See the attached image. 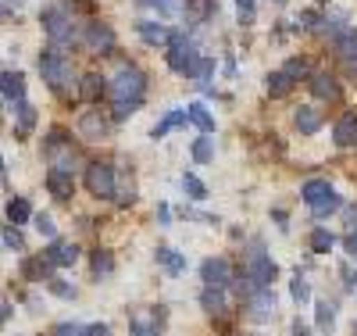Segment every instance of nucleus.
<instances>
[{
	"label": "nucleus",
	"mask_w": 357,
	"mask_h": 336,
	"mask_svg": "<svg viewBox=\"0 0 357 336\" xmlns=\"http://www.w3.org/2000/svg\"><path fill=\"white\" fill-rule=\"evenodd\" d=\"M183 122H190V118H186V111H168V115L158 122V126H154V133H151V136H154V140H161L165 133H172V129L183 126Z\"/></svg>",
	"instance_id": "29"
},
{
	"label": "nucleus",
	"mask_w": 357,
	"mask_h": 336,
	"mask_svg": "<svg viewBox=\"0 0 357 336\" xmlns=\"http://www.w3.org/2000/svg\"><path fill=\"white\" fill-rule=\"evenodd\" d=\"M86 47L93 50V54H111L114 50V33L104 25V22H93L86 29Z\"/></svg>",
	"instance_id": "10"
},
{
	"label": "nucleus",
	"mask_w": 357,
	"mask_h": 336,
	"mask_svg": "<svg viewBox=\"0 0 357 336\" xmlns=\"http://www.w3.org/2000/svg\"><path fill=\"white\" fill-rule=\"evenodd\" d=\"M111 268H114L111 251H97V254H93V276H97V279H100V276H111Z\"/></svg>",
	"instance_id": "35"
},
{
	"label": "nucleus",
	"mask_w": 357,
	"mask_h": 336,
	"mask_svg": "<svg viewBox=\"0 0 357 336\" xmlns=\"http://www.w3.org/2000/svg\"><path fill=\"white\" fill-rule=\"evenodd\" d=\"M343 247H347V254H350V258H357V229H354V233H347Z\"/></svg>",
	"instance_id": "44"
},
{
	"label": "nucleus",
	"mask_w": 357,
	"mask_h": 336,
	"mask_svg": "<svg viewBox=\"0 0 357 336\" xmlns=\"http://www.w3.org/2000/svg\"><path fill=\"white\" fill-rule=\"evenodd\" d=\"M40 75L47 79V86L54 89V94L68 97L72 86H75V75H72V61L61 47H50L47 54H40Z\"/></svg>",
	"instance_id": "1"
},
{
	"label": "nucleus",
	"mask_w": 357,
	"mask_h": 336,
	"mask_svg": "<svg viewBox=\"0 0 357 336\" xmlns=\"http://www.w3.org/2000/svg\"><path fill=\"white\" fill-rule=\"evenodd\" d=\"M333 25H325V33H329V43L333 50L347 61V65H357V29L347 25L343 18H329Z\"/></svg>",
	"instance_id": "5"
},
{
	"label": "nucleus",
	"mask_w": 357,
	"mask_h": 336,
	"mask_svg": "<svg viewBox=\"0 0 357 336\" xmlns=\"http://www.w3.org/2000/svg\"><path fill=\"white\" fill-rule=\"evenodd\" d=\"M143 94H146V75H143L139 68H132V65L118 68V75L111 79V97H114L118 104H126V101L139 104Z\"/></svg>",
	"instance_id": "4"
},
{
	"label": "nucleus",
	"mask_w": 357,
	"mask_h": 336,
	"mask_svg": "<svg viewBox=\"0 0 357 336\" xmlns=\"http://www.w3.org/2000/svg\"><path fill=\"white\" fill-rule=\"evenodd\" d=\"M132 336H161L158 322H143V319H132Z\"/></svg>",
	"instance_id": "38"
},
{
	"label": "nucleus",
	"mask_w": 357,
	"mask_h": 336,
	"mask_svg": "<svg viewBox=\"0 0 357 336\" xmlns=\"http://www.w3.org/2000/svg\"><path fill=\"white\" fill-rule=\"evenodd\" d=\"M354 336H357V322H354Z\"/></svg>",
	"instance_id": "52"
},
{
	"label": "nucleus",
	"mask_w": 357,
	"mask_h": 336,
	"mask_svg": "<svg viewBox=\"0 0 357 336\" xmlns=\"http://www.w3.org/2000/svg\"><path fill=\"white\" fill-rule=\"evenodd\" d=\"M33 222H36L40 236H50V240H54V233H57V229H54V219H50V215H36Z\"/></svg>",
	"instance_id": "40"
},
{
	"label": "nucleus",
	"mask_w": 357,
	"mask_h": 336,
	"mask_svg": "<svg viewBox=\"0 0 357 336\" xmlns=\"http://www.w3.org/2000/svg\"><path fill=\"white\" fill-rule=\"evenodd\" d=\"M197 61H200V54H197V47L190 43V36H186V33H172V43H168V68L186 75Z\"/></svg>",
	"instance_id": "6"
},
{
	"label": "nucleus",
	"mask_w": 357,
	"mask_h": 336,
	"mask_svg": "<svg viewBox=\"0 0 357 336\" xmlns=\"http://www.w3.org/2000/svg\"><path fill=\"white\" fill-rule=\"evenodd\" d=\"M211 158H215L211 136H197V143H193V161H197V165H211Z\"/></svg>",
	"instance_id": "31"
},
{
	"label": "nucleus",
	"mask_w": 357,
	"mask_h": 336,
	"mask_svg": "<svg viewBox=\"0 0 357 336\" xmlns=\"http://www.w3.org/2000/svg\"><path fill=\"white\" fill-rule=\"evenodd\" d=\"M0 240H4V251H15V254H22V251H25V240H22L18 226H4V233H0Z\"/></svg>",
	"instance_id": "32"
},
{
	"label": "nucleus",
	"mask_w": 357,
	"mask_h": 336,
	"mask_svg": "<svg viewBox=\"0 0 357 336\" xmlns=\"http://www.w3.org/2000/svg\"><path fill=\"white\" fill-rule=\"evenodd\" d=\"M289 293H293V300H296V304H307V300H311V286H307V279L301 276V272H296V279H293Z\"/></svg>",
	"instance_id": "36"
},
{
	"label": "nucleus",
	"mask_w": 357,
	"mask_h": 336,
	"mask_svg": "<svg viewBox=\"0 0 357 336\" xmlns=\"http://www.w3.org/2000/svg\"><path fill=\"white\" fill-rule=\"evenodd\" d=\"M293 336H307V329H304V322H301V319L293 322Z\"/></svg>",
	"instance_id": "51"
},
{
	"label": "nucleus",
	"mask_w": 357,
	"mask_h": 336,
	"mask_svg": "<svg viewBox=\"0 0 357 336\" xmlns=\"http://www.w3.org/2000/svg\"><path fill=\"white\" fill-rule=\"evenodd\" d=\"M318 4H325V0H318Z\"/></svg>",
	"instance_id": "55"
},
{
	"label": "nucleus",
	"mask_w": 357,
	"mask_h": 336,
	"mask_svg": "<svg viewBox=\"0 0 357 336\" xmlns=\"http://www.w3.org/2000/svg\"><path fill=\"white\" fill-rule=\"evenodd\" d=\"M272 219H275V226H279V229H282V233H286V229H289V222H286V211H275V215H272Z\"/></svg>",
	"instance_id": "48"
},
{
	"label": "nucleus",
	"mask_w": 357,
	"mask_h": 336,
	"mask_svg": "<svg viewBox=\"0 0 357 336\" xmlns=\"http://www.w3.org/2000/svg\"><path fill=\"white\" fill-rule=\"evenodd\" d=\"M314 322H318L321 333H329V329L336 326V308H333L329 300H318V304H314Z\"/></svg>",
	"instance_id": "30"
},
{
	"label": "nucleus",
	"mask_w": 357,
	"mask_h": 336,
	"mask_svg": "<svg viewBox=\"0 0 357 336\" xmlns=\"http://www.w3.org/2000/svg\"><path fill=\"white\" fill-rule=\"evenodd\" d=\"M282 72H286V75H289L293 82H296V79H311V75H314V72L307 68V61H304V57H289Z\"/></svg>",
	"instance_id": "33"
},
{
	"label": "nucleus",
	"mask_w": 357,
	"mask_h": 336,
	"mask_svg": "<svg viewBox=\"0 0 357 336\" xmlns=\"http://www.w3.org/2000/svg\"><path fill=\"white\" fill-rule=\"evenodd\" d=\"M357 229V211H350V215H347V233H354Z\"/></svg>",
	"instance_id": "50"
},
{
	"label": "nucleus",
	"mask_w": 357,
	"mask_h": 336,
	"mask_svg": "<svg viewBox=\"0 0 357 336\" xmlns=\"http://www.w3.org/2000/svg\"><path fill=\"white\" fill-rule=\"evenodd\" d=\"M200 279H204V286H222L225 290L232 283V265L225 258H207L200 265Z\"/></svg>",
	"instance_id": "9"
},
{
	"label": "nucleus",
	"mask_w": 357,
	"mask_h": 336,
	"mask_svg": "<svg viewBox=\"0 0 357 336\" xmlns=\"http://www.w3.org/2000/svg\"><path fill=\"white\" fill-rule=\"evenodd\" d=\"M354 290H357V276H354Z\"/></svg>",
	"instance_id": "53"
},
{
	"label": "nucleus",
	"mask_w": 357,
	"mask_h": 336,
	"mask_svg": "<svg viewBox=\"0 0 357 336\" xmlns=\"http://www.w3.org/2000/svg\"><path fill=\"white\" fill-rule=\"evenodd\" d=\"M272 315H275V290L272 286H264V290L247 297V319L250 322H268Z\"/></svg>",
	"instance_id": "8"
},
{
	"label": "nucleus",
	"mask_w": 357,
	"mask_h": 336,
	"mask_svg": "<svg viewBox=\"0 0 357 336\" xmlns=\"http://www.w3.org/2000/svg\"><path fill=\"white\" fill-rule=\"evenodd\" d=\"M296 22H301L304 29H314L321 18H318V11H301V18H296Z\"/></svg>",
	"instance_id": "43"
},
{
	"label": "nucleus",
	"mask_w": 357,
	"mask_h": 336,
	"mask_svg": "<svg viewBox=\"0 0 357 336\" xmlns=\"http://www.w3.org/2000/svg\"><path fill=\"white\" fill-rule=\"evenodd\" d=\"M236 15H240V25H254V0H236Z\"/></svg>",
	"instance_id": "37"
},
{
	"label": "nucleus",
	"mask_w": 357,
	"mask_h": 336,
	"mask_svg": "<svg viewBox=\"0 0 357 336\" xmlns=\"http://www.w3.org/2000/svg\"><path fill=\"white\" fill-rule=\"evenodd\" d=\"M86 336H111V329L104 322H97V326H86Z\"/></svg>",
	"instance_id": "45"
},
{
	"label": "nucleus",
	"mask_w": 357,
	"mask_h": 336,
	"mask_svg": "<svg viewBox=\"0 0 357 336\" xmlns=\"http://www.w3.org/2000/svg\"><path fill=\"white\" fill-rule=\"evenodd\" d=\"M168 219H172V211H168V204H161V207H158V222H161V226H172Z\"/></svg>",
	"instance_id": "46"
},
{
	"label": "nucleus",
	"mask_w": 357,
	"mask_h": 336,
	"mask_svg": "<svg viewBox=\"0 0 357 336\" xmlns=\"http://www.w3.org/2000/svg\"><path fill=\"white\" fill-rule=\"evenodd\" d=\"M289 89H293V79H289L282 68L268 75V94H272L275 101H279V97H289Z\"/></svg>",
	"instance_id": "28"
},
{
	"label": "nucleus",
	"mask_w": 357,
	"mask_h": 336,
	"mask_svg": "<svg viewBox=\"0 0 357 336\" xmlns=\"http://www.w3.org/2000/svg\"><path fill=\"white\" fill-rule=\"evenodd\" d=\"M47 286H50V293L65 297V300H72V297H75V286H68V283H61V279H50Z\"/></svg>",
	"instance_id": "39"
},
{
	"label": "nucleus",
	"mask_w": 357,
	"mask_h": 336,
	"mask_svg": "<svg viewBox=\"0 0 357 336\" xmlns=\"http://www.w3.org/2000/svg\"><path fill=\"white\" fill-rule=\"evenodd\" d=\"M104 94H111V82H104L97 72H89V75L79 79V97L82 101H100Z\"/></svg>",
	"instance_id": "18"
},
{
	"label": "nucleus",
	"mask_w": 357,
	"mask_h": 336,
	"mask_svg": "<svg viewBox=\"0 0 357 336\" xmlns=\"http://www.w3.org/2000/svg\"><path fill=\"white\" fill-rule=\"evenodd\" d=\"M0 322H11V300L0 304Z\"/></svg>",
	"instance_id": "47"
},
{
	"label": "nucleus",
	"mask_w": 357,
	"mask_h": 336,
	"mask_svg": "<svg viewBox=\"0 0 357 336\" xmlns=\"http://www.w3.org/2000/svg\"><path fill=\"white\" fill-rule=\"evenodd\" d=\"M54 336H86V326H75V322L57 326V329H54Z\"/></svg>",
	"instance_id": "42"
},
{
	"label": "nucleus",
	"mask_w": 357,
	"mask_h": 336,
	"mask_svg": "<svg viewBox=\"0 0 357 336\" xmlns=\"http://www.w3.org/2000/svg\"><path fill=\"white\" fill-rule=\"evenodd\" d=\"M11 111H15V122H18V129H22V133H29V129L36 126V108L29 104V101H18Z\"/></svg>",
	"instance_id": "26"
},
{
	"label": "nucleus",
	"mask_w": 357,
	"mask_h": 336,
	"mask_svg": "<svg viewBox=\"0 0 357 336\" xmlns=\"http://www.w3.org/2000/svg\"><path fill=\"white\" fill-rule=\"evenodd\" d=\"M0 89H4V104L8 108H15L18 101H25V79L18 72H11V68L0 75Z\"/></svg>",
	"instance_id": "17"
},
{
	"label": "nucleus",
	"mask_w": 357,
	"mask_h": 336,
	"mask_svg": "<svg viewBox=\"0 0 357 336\" xmlns=\"http://www.w3.org/2000/svg\"><path fill=\"white\" fill-rule=\"evenodd\" d=\"M158 265L168 272V276H183L186 272V258L178 251H172V247H158Z\"/></svg>",
	"instance_id": "21"
},
{
	"label": "nucleus",
	"mask_w": 357,
	"mask_h": 336,
	"mask_svg": "<svg viewBox=\"0 0 357 336\" xmlns=\"http://www.w3.org/2000/svg\"><path fill=\"white\" fill-rule=\"evenodd\" d=\"M40 22H43V33H47L50 47H61V50H65L68 43H75V22H72V15H65L61 8H43Z\"/></svg>",
	"instance_id": "3"
},
{
	"label": "nucleus",
	"mask_w": 357,
	"mask_h": 336,
	"mask_svg": "<svg viewBox=\"0 0 357 336\" xmlns=\"http://www.w3.org/2000/svg\"><path fill=\"white\" fill-rule=\"evenodd\" d=\"M333 140H336V147H357V115L354 111H347V115L336 118Z\"/></svg>",
	"instance_id": "13"
},
{
	"label": "nucleus",
	"mask_w": 357,
	"mask_h": 336,
	"mask_svg": "<svg viewBox=\"0 0 357 336\" xmlns=\"http://www.w3.org/2000/svg\"><path fill=\"white\" fill-rule=\"evenodd\" d=\"M143 8H154L158 15H165V18H175V15H183V8H186V0H139Z\"/></svg>",
	"instance_id": "24"
},
{
	"label": "nucleus",
	"mask_w": 357,
	"mask_h": 336,
	"mask_svg": "<svg viewBox=\"0 0 357 336\" xmlns=\"http://www.w3.org/2000/svg\"><path fill=\"white\" fill-rule=\"evenodd\" d=\"M29 219H36L33 207H29V200H25V197H11V200H8V226H22V222H29Z\"/></svg>",
	"instance_id": "23"
},
{
	"label": "nucleus",
	"mask_w": 357,
	"mask_h": 336,
	"mask_svg": "<svg viewBox=\"0 0 357 336\" xmlns=\"http://www.w3.org/2000/svg\"><path fill=\"white\" fill-rule=\"evenodd\" d=\"M86 190L93 193V197H100V200H111V197L118 193V187H114V168L104 165V161L86 165Z\"/></svg>",
	"instance_id": "7"
},
{
	"label": "nucleus",
	"mask_w": 357,
	"mask_h": 336,
	"mask_svg": "<svg viewBox=\"0 0 357 336\" xmlns=\"http://www.w3.org/2000/svg\"><path fill=\"white\" fill-rule=\"evenodd\" d=\"M200 304H204L207 315H225V290L222 286H204Z\"/></svg>",
	"instance_id": "22"
},
{
	"label": "nucleus",
	"mask_w": 357,
	"mask_h": 336,
	"mask_svg": "<svg viewBox=\"0 0 357 336\" xmlns=\"http://www.w3.org/2000/svg\"><path fill=\"white\" fill-rule=\"evenodd\" d=\"M307 86H311V94H314L318 101H340V82H336L333 72H314V75L307 79Z\"/></svg>",
	"instance_id": "11"
},
{
	"label": "nucleus",
	"mask_w": 357,
	"mask_h": 336,
	"mask_svg": "<svg viewBox=\"0 0 357 336\" xmlns=\"http://www.w3.org/2000/svg\"><path fill=\"white\" fill-rule=\"evenodd\" d=\"M139 111V104H132V101H126V104H118L114 108V122H126L129 115H136Z\"/></svg>",
	"instance_id": "41"
},
{
	"label": "nucleus",
	"mask_w": 357,
	"mask_h": 336,
	"mask_svg": "<svg viewBox=\"0 0 357 336\" xmlns=\"http://www.w3.org/2000/svg\"><path fill=\"white\" fill-rule=\"evenodd\" d=\"M275 4H286V0H275Z\"/></svg>",
	"instance_id": "54"
},
{
	"label": "nucleus",
	"mask_w": 357,
	"mask_h": 336,
	"mask_svg": "<svg viewBox=\"0 0 357 336\" xmlns=\"http://www.w3.org/2000/svg\"><path fill=\"white\" fill-rule=\"evenodd\" d=\"M79 136H86V140H107V118L100 111H86L79 118Z\"/></svg>",
	"instance_id": "15"
},
{
	"label": "nucleus",
	"mask_w": 357,
	"mask_h": 336,
	"mask_svg": "<svg viewBox=\"0 0 357 336\" xmlns=\"http://www.w3.org/2000/svg\"><path fill=\"white\" fill-rule=\"evenodd\" d=\"M47 190H50L57 200H68V197L75 193V175H72V172L50 168V172H47Z\"/></svg>",
	"instance_id": "16"
},
{
	"label": "nucleus",
	"mask_w": 357,
	"mask_h": 336,
	"mask_svg": "<svg viewBox=\"0 0 357 336\" xmlns=\"http://www.w3.org/2000/svg\"><path fill=\"white\" fill-rule=\"evenodd\" d=\"M43 254L54 261V268H68V265L79 261V247H75V243H68V240H54Z\"/></svg>",
	"instance_id": "14"
},
{
	"label": "nucleus",
	"mask_w": 357,
	"mask_h": 336,
	"mask_svg": "<svg viewBox=\"0 0 357 336\" xmlns=\"http://www.w3.org/2000/svg\"><path fill=\"white\" fill-rule=\"evenodd\" d=\"M211 75H215V61H211V57H200L197 65L186 72V79H193V82L204 86V89H207V79H211Z\"/></svg>",
	"instance_id": "27"
},
{
	"label": "nucleus",
	"mask_w": 357,
	"mask_h": 336,
	"mask_svg": "<svg viewBox=\"0 0 357 336\" xmlns=\"http://www.w3.org/2000/svg\"><path fill=\"white\" fill-rule=\"evenodd\" d=\"M186 118L193 122V126H197L204 136H211V133H215V115L207 111L204 104H197V101H193V104H186Z\"/></svg>",
	"instance_id": "20"
},
{
	"label": "nucleus",
	"mask_w": 357,
	"mask_h": 336,
	"mask_svg": "<svg viewBox=\"0 0 357 336\" xmlns=\"http://www.w3.org/2000/svg\"><path fill=\"white\" fill-rule=\"evenodd\" d=\"M304 204L314 211V219H325V215H333V211L343 207V197L336 193L333 182H325V179H307L304 182V190H301Z\"/></svg>",
	"instance_id": "2"
},
{
	"label": "nucleus",
	"mask_w": 357,
	"mask_h": 336,
	"mask_svg": "<svg viewBox=\"0 0 357 336\" xmlns=\"http://www.w3.org/2000/svg\"><path fill=\"white\" fill-rule=\"evenodd\" d=\"M321 111L318 108H311V104H301V108H296L293 111V126L296 129H301V136H314L318 129H321Z\"/></svg>",
	"instance_id": "12"
},
{
	"label": "nucleus",
	"mask_w": 357,
	"mask_h": 336,
	"mask_svg": "<svg viewBox=\"0 0 357 336\" xmlns=\"http://www.w3.org/2000/svg\"><path fill=\"white\" fill-rule=\"evenodd\" d=\"M307 243H311V251H314V254H329V251H333V243H336V236H333L329 229H321V226H318V229H311Z\"/></svg>",
	"instance_id": "25"
},
{
	"label": "nucleus",
	"mask_w": 357,
	"mask_h": 336,
	"mask_svg": "<svg viewBox=\"0 0 357 336\" xmlns=\"http://www.w3.org/2000/svg\"><path fill=\"white\" fill-rule=\"evenodd\" d=\"M136 33L151 43V47H165V43H172V33L161 25V22H136Z\"/></svg>",
	"instance_id": "19"
},
{
	"label": "nucleus",
	"mask_w": 357,
	"mask_h": 336,
	"mask_svg": "<svg viewBox=\"0 0 357 336\" xmlns=\"http://www.w3.org/2000/svg\"><path fill=\"white\" fill-rule=\"evenodd\" d=\"M183 190H186V197L190 200H207V187H204V182L197 179V175H183Z\"/></svg>",
	"instance_id": "34"
},
{
	"label": "nucleus",
	"mask_w": 357,
	"mask_h": 336,
	"mask_svg": "<svg viewBox=\"0 0 357 336\" xmlns=\"http://www.w3.org/2000/svg\"><path fill=\"white\" fill-rule=\"evenodd\" d=\"M136 200V193L132 190H126V193H118V204H132Z\"/></svg>",
	"instance_id": "49"
}]
</instances>
